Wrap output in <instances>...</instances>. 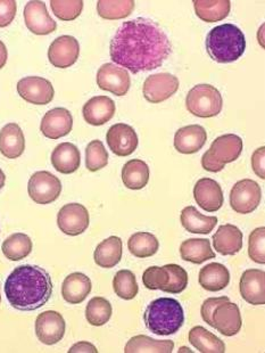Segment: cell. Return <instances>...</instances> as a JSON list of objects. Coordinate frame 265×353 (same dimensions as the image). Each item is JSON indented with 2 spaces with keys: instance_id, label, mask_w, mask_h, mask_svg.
Segmentation results:
<instances>
[{
  "instance_id": "obj_49",
  "label": "cell",
  "mask_w": 265,
  "mask_h": 353,
  "mask_svg": "<svg viewBox=\"0 0 265 353\" xmlns=\"http://www.w3.org/2000/svg\"><path fill=\"white\" fill-rule=\"evenodd\" d=\"M7 59H8V52H7L5 43L0 40V70L3 69L6 64Z\"/></svg>"
},
{
  "instance_id": "obj_18",
  "label": "cell",
  "mask_w": 265,
  "mask_h": 353,
  "mask_svg": "<svg viewBox=\"0 0 265 353\" xmlns=\"http://www.w3.org/2000/svg\"><path fill=\"white\" fill-rule=\"evenodd\" d=\"M72 114L64 108H56L47 112L40 125L43 136L50 139L65 137L72 131Z\"/></svg>"
},
{
  "instance_id": "obj_26",
  "label": "cell",
  "mask_w": 265,
  "mask_h": 353,
  "mask_svg": "<svg viewBox=\"0 0 265 353\" xmlns=\"http://www.w3.org/2000/svg\"><path fill=\"white\" fill-rule=\"evenodd\" d=\"M52 163L61 174H74L81 164L79 148L72 143L59 144L52 153Z\"/></svg>"
},
{
  "instance_id": "obj_27",
  "label": "cell",
  "mask_w": 265,
  "mask_h": 353,
  "mask_svg": "<svg viewBox=\"0 0 265 353\" xmlns=\"http://www.w3.org/2000/svg\"><path fill=\"white\" fill-rule=\"evenodd\" d=\"M200 286L210 292H220L229 286L230 272L226 265L213 262L200 269L198 277Z\"/></svg>"
},
{
  "instance_id": "obj_44",
  "label": "cell",
  "mask_w": 265,
  "mask_h": 353,
  "mask_svg": "<svg viewBox=\"0 0 265 353\" xmlns=\"http://www.w3.org/2000/svg\"><path fill=\"white\" fill-rule=\"evenodd\" d=\"M170 272V284L167 286V293L170 294H180L188 286V274L181 265H165Z\"/></svg>"
},
{
  "instance_id": "obj_39",
  "label": "cell",
  "mask_w": 265,
  "mask_h": 353,
  "mask_svg": "<svg viewBox=\"0 0 265 353\" xmlns=\"http://www.w3.org/2000/svg\"><path fill=\"white\" fill-rule=\"evenodd\" d=\"M113 288H114L115 294L118 298L123 300H132L136 298L139 292V286H138L137 279L131 270H120L116 272L113 279Z\"/></svg>"
},
{
  "instance_id": "obj_16",
  "label": "cell",
  "mask_w": 265,
  "mask_h": 353,
  "mask_svg": "<svg viewBox=\"0 0 265 353\" xmlns=\"http://www.w3.org/2000/svg\"><path fill=\"white\" fill-rule=\"evenodd\" d=\"M79 41L72 36L59 37L48 50V59L55 68L67 69L74 65L79 59Z\"/></svg>"
},
{
  "instance_id": "obj_9",
  "label": "cell",
  "mask_w": 265,
  "mask_h": 353,
  "mask_svg": "<svg viewBox=\"0 0 265 353\" xmlns=\"http://www.w3.org/2000/svg\"><path fill=\"white\" fill-rule=\"evenodd\" d=\"M90 223L88 210L79 203H69L59 210L57 225L65 235H81L88 229Z\"/></svg>"
},
{
  "instance_id": "obj_5",
  "label": "cell",
  "mask_w": 265,
  "mask_h": 353,
  "mask_svg": "<svg viewBox=\"0 0 265 353\" xmlns=\"http://www.w3.org/2000/svg\"><path fill=\"white\" fill-rule=\"evenodd\" d=\"M242 139L237 134H223L216 138L211 148L202 157L204 170L209 172H220L242 155Z\"/></svg>"
},
{
  "instance_id": "obj_15",
  "label": "cell",
  "mask_w": 265,
  "mask_h": 353,
  "mask_svg": "<svg viewBox=\"0 0 265 353\" xmlns=\"http://www.w3.org/2000/svg\"><path fill=\"white\" fill-rule=\"evenodd\" d=\"M242 314L236 303L223 302L214 309L212 314V327L224 336H235L242 330Z\"/></svg>"
},
{
  "instance_id": "obj_12",
  "label": "cell",
  "mask_w": 265,
  "mask_h": 353,
  "mask_svg": "<svg viewBox=\"0 0 265 353\" xmlns=\"http://www.w3.org/2000/svg\"><path fill=\"white\" fill-rule=\"evenodd\" d=\"M17 92L30 104L47 105L55 96L53 85L50 80L41 77H25L17 82Z\"/></svg>"
},
{
  "instance_id": "obj_6",
  "label": "cell",
  "mask_w": 265,
  "mask_h": 353,
  "mask_svg": "<svg viewBox=\"0 0 265 353\" xmlns=\"http://www.w3.org/2000/svg\"><path fill=\"white\" fill-rule=\"evenodd\" d=\"M186 106L187 110L195 117L213 118L222 111V96L214 85L206 83L197 85L188 92Z\"/></svg>"
},
{
  "instance_id": "obj_33",
  "label": "cell",
  "mask_w": 265,
  "mask_h": 353,
  "mask_svg": "<svg viewBox=\"0 0 265 353\" xmlns=\"http://www.w3.org/2000/svg\"><path fill=\"white\" fill-rule=\"evenodd\" d=\"M173 350V341L154 340L146 335L131 337L125 347V353H171Z\"/></svg>"
},
{
  "instance_id": "obj_37",
  "label": "cell",
  "mask_w": 265,
  "mask_h": 353,
  "mask_svg": "<svg viewBox=\"0 0 265 353\" xmlns=\"http://www.w3.org/2000/svg\"><path fill=\"white\" fill-rule=\"evenodd\" d=\"M134 6L132 0H100L97 3V12L105 20H122L134 12Z\"/></svg>"
},
{
  "instance_id": "obj_47",
  "label": "cell",
  "mask_w": 265,
  "mask_h": 353,
  "mask_svg": "<svg viewBox=\"0 0 265 353\" xmlns=\"http://www.w3.org/2000/svg\"><path fill=\"white\" fill-rule=\"evenodd\" d=\"M265 148H259L253 153L252 167L253 171L255 172L256 176H259L261 179H265Z\"/></svg>"
},
{
  "instance_id": "obj_45",
  "label": "cell",
  "mask_w": 265,
  "mask_h": 353,
  "mask_svg": "<svg viewBox=\"0 0 265 353\" xmlns=\"http://www.w3.org/2000/svg\"><path fill=\"white\" fill-rule=\"evenodd\" d=\"M17 10V1L0 0V28H6L13 22Z\"/></svg>"
},
{
  "instance_id": "obj_22",
  "label": "cell",
  "mask_w": 265,
  "mask_h": 353,
  "mask_svg": "<svg viewBox=\"0 0 265 353\" xmlns=\"http://www.w3.org/2000/svg\"><path fill=\"white\" fill-rule=\"evenodd\" d=\"M206 141V130L202 125H187L180 128L174 134V148L179 153L189 155L200 152Z\"/></svg>"
},
{
  "instance_id": "obj_38",
  "label": "cell",
  "mask_w": 265,
  "mask_h": 353,
  "mask_svg": "<svg viewBox=\"0 0 265 353\" xmlns=\"http://www.w3.org/2000/svg\"><path fill=\"white\" fill-rule=\"evenodd\" d=\"M113 314L111 302L105 298L96 296L89 301L85 309V318L92 326H103L107 324Z\"/></svg>"
},
{
  "instance_id": "obj_13",
  "label": "cell",
  "mask_w": 265,
  "mask_h": 353,
  "mask_svg": "<svg viewBox=\"0 0 265 353\" xmlns=\"http://www.w3.org/2000/svg\"><path fill=\"white\" fill-rule=\"evenodd\" d=\"M65 321L57 311H45L36 318V335L41 343L46 345L59 343L65 335Z\"/></svg>"
},
{
  "instance_id": "obj_48",
  "label": "cell",
  "mask_w": 265,
  "mask_h": 353,
  "mask_svg": "<svg viewBox=\"0 0 265 353\" xmlns=\"http://www.w3.org/2000/svg\"><path fill=\"white\" fill-rule=\"evenodd\" d=\"M97 353V347L90 342H85V341H81L79 343L74 344L71 349L69 350V353Z\"/></svg>"
},
{
  "instance_id": "obj_40",
  "label": "cell",
  "mask_w": 265,
  "mask_h": 353,
  "mask_svg": "<svg viewBox=\"0 0 265 353\" xmlns=\"http://www.w3.org/2000/svg\"><path fill=\"white\" fill-rule=\"evenodd\" d=\"M108 164V153L102 141H92L85 148V167L90 172L102 170Z\"/></svg>"
},
{
  "instance_id": "obj_11",
  "label": "cell",
  "mask_w": 265,
  "mask_h": 353,
  "mask_svg": "<svg viewBox=\"0 0 265 353\" xmlns=\"http://www.w3.org/2000/svg\"><path fill=\"white\" fill-rule=\"evenodd\" d=\"M97 85L113 95L125 96L128 94L131 80L127 70L113 63H106L97 72Z\"/></svg>"
},
{
  "instance_id": "obj_32",
  "label": "cell",
  "mask_w": 265,
  "mask_h": 353,
  "mask_svg": "<svg viewBox=\"0 0 265 353\" xmlns=\"http://www.w3.org/2000/svg\"><path fill=\"white\" fill-rule=\"evenodd\" d=\"M122 181L129 190H139L147 186L149 168L144 161L130 160L122 168Z\"/></svg>"
},
{
  "instance_id": "obj_36",
  "label": "cell",
  "mask_w": 265,
  "mask_h": 353,
  "mask_svg": "<svg viewBox=\"0 0 265 353\" xmlns=\"http://www.w3.org/2000/svg\"><path fill=\"white\" fill-rule=\"evenodd\" d=\"M160 242L151 232H136L129 239L128 249L134 256L139 259L149 258L156 254Z\"/></svg>"
},
{
  "instance_id": "obj_10",
  "label": "cell",
  "mask_w": 265,
  "mask_h": 353,
  "mask_svg": "<svg viewBox=\"0 0 265 353\" xmlns=\"http://www.w3.org/2000/svg\"><path fill=\"white\" fill-rule=\"evenodd\" d=\"M178 89L179 79L177 77L171 73H156L145 80L142 94L149 103L158 104L172 97Z\"/></svg>"
},
{
  "instance_id": "obj_3",
  "label": "cell",
  "mask_w": 265,
  "mask_h": 353,
  "mask_svg": "<svg viewBox=\"0 0 265 353\" xmlns=\"http://www.w3.org/2000/svg\"><path fill=\"white\" fill-rule=\"evenodd\" d=\"M245 50V34L235 24H221L207 34L206 50L215 62L223 64L236 62Z\"/></svg>"
},
{
  "instance_id": "obj_24",
  "label": "cell",
  "mask_w": 265,
  "mask_h": 353,
  "mask_svg": "<svg viewBox=\"0 0 265 353\" xmlns=\"http://www.w3.org/2000/svg\"><path fill=\"white\" fill-rule=\"evenodd\" d=\"M213 246L220 254L235 255L242 249V232L235 225H222L212 237Z\"/></svg>"
},
{
  "instance_id": "obj_7",
  "label": "cell",
  "mask_w": 265,
  "mask_h": 353,
  "mask_svg": "<svg viewBox=\"0 0 265 353\" xmlns=\"http://www.w3.org/2000/svg\"><path fill=\"white\" fill-rule=\"evenodd\" d=\"M28 193L31 200L41 205H47L59 199L62 193V183L48 171H38L30 178Z\"/></svg>"
},
{
  "instance_id": "obj_2",
  "label": "cell",
  "mask_w": 265,
  "mask_h": 353,
  "mask_svg": "<svg viewBox=\"0 0 265 353\" xmlns=\"http://www.w3.org/2000/svg\"><path fill=\"white\" fill-rule=\"evenodd\" d=\"M3 291L7 301L14 309L34 311L50 301L53 294V281L41 267L23 265L10 272Z\"/></svg>"
},
{
  "instance_id": "obj_51",
  "label": "cell",
  "mask_w": 265,
  "mask_h": 353,
  "mask_svg": "<svg viewBox=\"0 0 265 353\" xmlns=\"http://www.w3.org/2000/svg\"><path fill=\"white\" fill-rule=\"evenodd\" d=\"M0 303H1V294H0Z\"/></svg>"
},
{
  "instance_id": "obj_50",
  "label": "cell",
  "mask_w": 265,
  "mask_h": 353,
  "mask_svg": "<svg viewBox=\"0 0 265 353\" xmlns=\"http://www.w3.org/2000/svg\"><path fill=\"white\" fill-rule=\"evenodd\" d=\"M6 183V176L3 174V171L0 169V190H3Z\"/></svg>"
},
{
  "instance_id": "obj_31",
  "label": "cell",
  "mask_w": 265,
  "mask_h": 353,
  "mask_svg": "<svg viewBox=\"0 0 265 353\" xmlns=\"http://www.w3.org/2000/svg\"><path fill=\"white\" fill-rule=\"evenodd\" d=\"M180 255L184 261L191 262L193 265H202L211 259H215L211 242L206 239H187L181 244Z\"/></svg>"
},
{
  "instance_id": "obj_42",
  "label": "cell",
  "mask_w": 265,
  "mask_h": 353,
  "mask_svg": "<svg viewBox=\"0 0 265 353\" xmlns=\"http://www.w3.org/2000/svg\"><path fill=\"white\" fill-rule=\"evenodd\" d=\"M50 7L55 17L59 20L73 21L81 15L83 10V1L82 0H72V1L53 0L50 1Z\"/></svg>"
},
{
  "instance_id": "obj_8",
  "label": "cell",
  "mask_w": 265,
  "mask_h": 353,
  "mask_svg": "<svg viewBox=\"0 0 265 353\" xmlns=\"http://www.w3.org/2000/svg\"><path fill=\"white\" fill-rule=\"evenodd\" d=\"M262 200V190L252 179H242L235 183L230 192V205L240 214H248L257 209Z\"/></svg>"
},
{
  "instance_id": "obj_17",
  "label": "cell",
  "mask_w": 265,
  "mask_h": 353,
  "mask_svg": "<svg viewBox=\"0 0 265 353\" xmlns=\"http://www.w3.org/2000/svg\"><path fill=\"white\" fill-rule=\"evenodd\" d=\"M24 20L29 31L38 36L50 34L57 29V23L50 17L43 1H29L24 8Z\"/></svg>"
},
{
  "instance_id": "obj_43",
  "label": "cell",
  "mask_w": 265,
  "mask_h": 353,
  "mask_svg": "<svg viewBox=\"0 0 265 353\" xmlns=\"http://www.w3.org/2000/svg\"><path fill=\"white\" fill-rule=\"evenodd\" d=\"M248 255L253 261L264 265L265 263V228L259 227L251 232L248 239Z\"/></svg>"
},
{
  "instance_id": "obj_30",
  "label": "cell",
  "mask_w": 265,
  "mask_h": 353,
  "mask_svg": "<svg viewBox=\"0 0 265 353\" xmlns=\"http://www.w3.org/2000/svg\"><path fill=\"white\" fill-rule=\"evenodd\" d=\"M193 3L197 17L206 23L224 20L231 10L229 0H195Z\"/></svg>"
},
{
  "instance_id": "obj_41",
  "label": "cell",
  "mask_w": 265,
  "mask_h": 353,
  "mask_svg": "<svg viewBox=\"0 0 265 353\" xmlns=\"http://www.w3.org/2000/svg\"><path fill=\"white\" fill-rule=\"evenodd\" d=\"M142 283L148 290L151 291H167V286L170 284V272L167 267H158L153 265L146 269L142 275Z\"/></svg>"
},
{
  "instance_id": "obj_35",
  "label": "cell",
  "mask_w": 265,
  "mask_h": 353,
  "mask_svg": "<svg viewBox=\"0 0 265 353\" xmlns=\"http://www.w3.org/2000/svg\"><path fill=\"white\" fill-rule=\"evenodd\" d=\"M32 241L27 234L15 232L3 241L1 251L10 261H20L32 252Z\"/></svg>"
},
{
  "instance_id": "obj_28",
  "label": "cell",
  "mask_w": 265,
  "mask_h": 353,
  "mask_svg": "<svg viewBox=\"0 0 265 353\" xmlns=\"http://www.w3.org/2000/svg\"><path fill=\"white\" fill-rule=\"evenodd\" d=\"M123 244L118 236H111L102 243H99L94 253L96 265L102 268H114L122 259Z\"/></svg>"
},
{
  "instance_id": "obj_23",
  "label": "cell",
  "mask_w": 265,
  "mask_h": 353,
  "mask_svg": "<svg viewBox=\"0 0 265 353\" xmlns=\"http://www.w3.org/2000/svg\"><path fill=\"white\" fill-rule=\"evenodd\" d=\"M25 138L17 123H8L0 131V153L10 160H15L24 153Z\"/></svg>"
},
{
  "instance_id": "obj_25",
  "label": "cell",
  "mask_w": 265,
  "mask_h": 353,
  "mask_svg": "<svg viewBox=\"0 0 265 353\" xmlns=\"http://www.w3.org/2000/svg\"><path fill=\"white\" fill-rule=\"evenodd\" d=\"M92 290V281L82 272H73L64 279L63 299L70 304H79L88 298Z\"/></svg>"
},
{
  "instance_id": "obj_29",
  "label": "cell",
  "mask_w": 265,
  "mask_h": 353,
  "mask_svg": "<svg viewBox=\"0 0 265 353\" xmlns=\"http://www.w3.org/2000/svg\"><path fill=\"white\" fill-rule=\"evenodd\" d=\"M181 223L188 232L209 235L215 228L218 218L204 216L195 206H187L181 212Z\"/></svg>"
},
{
  "instance_id": "obj_19",
  "label": "cell",
  "mask_w": 265,
  "mask_h": 353,
  "mask_svg": "<svg viewBox=\"0 0 265 353\" xmlns=\"http://www.w3.org/2000/svg\"><path fill=\"white\" fill-rule=\"evenodd\" d=\"M193 199L206 212H216L222 208L224 197L220 183L211 178H202L193 187Z\"/></svg>"
},
{
  "instance_id": "obj_21",
  "label": "cell",
  "mask_w": 265,
  "mask_h": 353,
  "mask_svg": "<svg viewBox=\"0 0 265 353\" xmlns=\"http://www.w3.org/2000/svg\"><path fill=\"white\" fill-rule=\"evenodd\" d=\"M115 103L108 96H95L89 99L82 108L85 121L99 127L111 121L115 114Z\"/></svg>"
},
{
  "instance_id": "obj_34",
  "label": "cell",
  "mask_w": 265,
  "mask_h": 353,
  "mask_svg": "<svg viewBox=\"0 0 265 353\" xmlns=\"http://www.w3.org/2000/svg\"><path fill=\"white\" fill-rule=\"evenodd\" d=\"M189 342L197 351L202 353L226 352L224 342L202 326H196L190 330Z\"/></svg>"
},
{
  "instance_id": "obj_14",
  "label": "cell",
  "mask_w": 265,
  "mask_h": 353,
  "mask_svg": "<svg viewBox=\"0 0 265 353\" xmlns=\"http://www.w3.org/2000/svg\"><path fill=\"white\" fill-rule=\"evenodd\" d=\"M111 151L118 157H125L136 152L139 144L138 134L131 125L116 123L112 125L106 134Z\"/></svg>"
},
{
  "instance_id": "obj_46",
  "label": "cell",
  "mask_w": 265,
  "mask_h": 353,
  "mask_svg": "<svg viewBox=\"0 0 265 353\" xmlns=\"http://www.w3.org/2000/svg\"><path fill=\"white\" fill-rule=\"evenodd\" d=\"M230 301L228 296H220V298H210L207 299L202 304V309H200V314H202V318L203 321L206 323L207 325H210L212 327V314L213 311L215 309L219 304L223 303V302Z\"/></svg>"
},
{
  "instance_id": "obj_1",
  "label": "cell",
  "mask_w": 265,
  "mask_h": 353,
  "mask_svg": "<svg viewBox=\"0 0 265 353\" xmlns=\"http://www.w3.org/2000/svg\"><path fill=\"white\" fill-rule=\"evenodd\" d=\"M171 52L169 37L156 22L146 17L122 24L109 45L112 61L134 74L158 69Z\"/></svg>"
},
{
  "instance_id": "obj_20",
  "label": "cell",
  "mask_w": 265,
  "mask_h": 353,
  "mask_svg": "<svg viewBox=\"0 0 265 353\" xmlns=\"http://www.w3.org/2000/svg\"><path fill=\"white\" fill-rule=\"evenodd\" d=\"M240 294L252 305L265 304V272L261 269H247L239 283Z\"/></svg>"
},
{
  "instance_id": "obj_4",
  "label": "cell",
  "mask_w": 265,
  "mask_h": 353,
  "mask_svg": "<svg viewBox=\"0 0 265 353\" xmlns=\"http://www.w3.org/2000/svg\"><path fill=\"white\" fill-rule=\"evenodd\" d=\"M144 321L146 327L151 333L160 336L173 335L184 325V307L176 299H156L148 304Z\"/></svg>"
}]
</instances>
